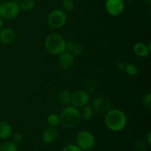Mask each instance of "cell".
<instances>
[{
	"label": "cell",
	"instance_id": "cell-1",
	"mask_svg": "<svg viewBox=\"0 0 151 151\" xmlns=\"http://www.w3.org/2000/svg\"><path fill=\"white\" fill-rule=\"evenodd\" d=\"M105 124L110 131L119 132L125 128L127 125V116L122 110L118 109H111L105 116Z\"/></svg>",
	"mask_w": 151,
	"mask_h": 151
},
{
	"label": "cell",
	"instance_id": "cell-2",
	"mask_svg": "<svg viewBox=\"0 0 151 151\" xmlns=\"http://www.w3.org/2000/svg\"><path fill=\"white\" fill-rule=\"evenodd\" d=\"M60 125L65 129H72L81 122V114L78 109L73 106H67L59 115Z\"/></svg>",
	"mask_w": 151,
	"mask_h": 151
},
{
	"label": "cell",
	"instance_id": "cell-3",
	"mask_svg": "<svg viewBox=\"0 0 151 151\" xmlns=\"http://www.w3.org/2000/svg\"><path fill=\"white\" fill-rule=\"evenodd\" d=\"M66 42L60 34L52 32L49 34L44 41L46 50L52 55H58L66 51Z\"/></svg>",
	"mask_w": 151,
	"mask_h": 151
},
{
	"label": "cell",
	"instance_id": "cell-4",
	"mask_svg": "<svg viewBox=\"0 0 151 151\" xmlns=\"http://www.w3.org/2000/svg\"><path fill=\"white\" fill-rule=\"evenodd\" d=\"M76 145L83 151L91 150L94 147L96 143L94 134L87 130H81L77 134L75 137Z\"/></svg>",
	"mask_w": 151,
	"mask_h": 151
},
{
	"label": "cell",
	"instance_id": "cell-5",
	"mask_svg": "<svg viewBox=\"0 0 151 151\" xmlns=\"http://www.w3.org/2000/svg\"><path fill=\"white\" fill-rule=\"evenodd\" d=\"M67 16L64 10L56 9L50 13L47 17V24L51 28L55 29H60L66 23Z\"/></svg>",
	"mask_w": 151,
	"mask_h": 151
},
{
	"label": "cell",
	"instance_id": "cell-6",
	"mask_svg": "<svg viewBox=\"0 0 151 151\" xmlns=\"http://www.w3.org/2000/svg\"><path fill=\"white\" fill-rule=\"evenodd\" d=\"M20 10L19 3L14 2L13 1H7L1 4L0 16L4 19L10 20L17 17L20 13Z\"/></svg>",
	"mask_w": 151,
	"mask_h": 151
},
{
	"label": "cell",
	"instance_id": "cell-7",
	"mask_svg": "<svg viewBox=\"0 0 151 151\" xmlns=\"http://www.w3.org/2000/svg\"><path fill=\"white\" fill-rule=\"evenodd\" d=\"M90 102V94L84 89L75 91L72 94L71 104L77 109H81L88 105Z\"/></svg>",
	"mask_w": 151,
	"mask_h": 151
},
{
	"label": "cell",
	"instance_id": "cell-8",
	"mask_svg": "<svg viewBox=\"0 0 151 151\" xmlns=\"http://www.w3.org/2000/svg\"><path fill=\"white\" fill-rule=\"evenodd\" d=\"M94 112L99 114H106L111 109V103L108 97L100 96L92 101L91 104Z\"/></svg>",
	"mask_w": 151,
	"mask_h": 151
},
{
	"label": "cell",
	"instance_id": "cell-9",
	"mask_svg": "<svg viewBox=\"0 0 151 151\" xmlns=\"http://www.w3.org/2000/svg\"><path fill=\"white\" fill-rule=\"evenodd\" d=\"M105 8L110 16H118L124 11L125 2L124 0H106Z\"/></svg>",
	"mask_w": 151,
	"mask_h": 151
},
{
	"label": "cell",
	"instance_id": "cell-10",
	"mask_svg": "<svg viewBox=\"0 0 151 151\" xmlns=\"http://www.w3.org/2000/svg\"><path fill=\"white\" fill-rule=\"evenodd\" d=\"M58 65L63 70L71 69L74 64L75 57L68 51H64L58 55Z\"/></svg>",
	"mask_w": 151,
	"mask_h": 151
},
{
	"label": "cell",
	"instance_id": "cell-11",
	"mask_svg": "<svg viewBox=\"0 0 151 151\" xmlns=\"http://www.w3.org/2000/svg\"><path fill=\"white\" fill-rule=\"evenodd\" d=\"M16 38V32L13 29L4 27L0 29V43L4 44H11Z\"/></svg>",
	"mask_w": 151,
	"mask_h": 151
},
{
	"label": "cell",
	"instance_id": "cell-12",
	"mask_svg": "<svg viewBox=\"0 0 151 151\" xmlns=\"http://www.w3.org/2000/svg\"><path fill=\"white\" fill-rule=\"evenodd\" d=\"M58 130L56 127L49 126L42 133L41 139L45 144H51L56 141L58 137Z\"/></svg>",
	"mask_w": 151,
	"mask_h": 151
},
{
	"label": "cell",
	"instance_id": "cell-13",
	"mask_svg": "<svg viewBox=\"0 0 151 151\" xmlns=\"http://www.w3.org/2000/svg\"><path fill=\"white\" fill-rule=\"evenodd\" d=\"M151 43L149 42L148 45L142 42H138L135 44L133 47L134 52L136 55L140 58H146L150 54L151 52Z\"/></svg>",
	"mask_w": 151,
	"mask_h": 151
},
{
	"label": "cell",
	"instance_id": "cell-14",
	"mask_svg": "<svg viewBox=\"0 0 151 151\" xmlns=\"http://www.w3.org/2000/svg\"><path fill=\"white\" fill-rule=\"evenodd\" d=\"M66 51L70 52L74 57H77L83 53L84 47L81 43L69 41L66 42Z\"/></svg>",
	"mask_w": 151,
	"mask_h": 151
},
{
	"label": "cell",
	"instance_id": "cell-15",
	"mask_svg": "<svg viewBox=\"0 0 151 151\" xmlns=\"http://www.w3.org/2000/svg\"><path fill=\"white\" fill-rule=\"evenodd\" d=\"M72 94L67 90H60L57 94V100L59 104L63 106H69L71 103Z\"/></svg>",
	"mask_w": 151,
	"mask_h": 151
},
{
	"label": "cell",
	"instance_id": "cell-16",
	"mask_svg": "<svg viewBox=\"0 0 151 151\" xmlns=\"http://www.w3.org/2000/svg\"><path fill=\"white\" fill-rule=\"evenodd\" d=\"M12 134V128L6 121H0V139H7Z\"/></svg>",
	"mask_w": 151,
	"mask_h": 151
},
{
	"label": "cell",
	"instance_id": "cell-17",
	"mask_svg": "<svg viewBox=\"0 0 151 151\" xmlns=\"http://www.w3.org/2000/svg\"><path fill=\"white\" fill-rule=\"evenodd\" d=\"M80 114H81V119L85 121H88L92 119L93 115H94V111H93L91 106L87 105V106L81 108V111H80Z\"/></svg>",
	"mask_w": 151,
	"mask_h": 151
},
{
	"label": "cell",
	"instance_id": "cell-18",
	"mask_svg": "<svg viewBox=\"0 0 151 151\" xmlns=\"http://www.w3.org/2000/svg\"><path fill=\"white\" fill-rule=\"evenodd\" d=\"M19 5L20 9L24 11H30L35 7V2L34 0H21Z\"/></svg>",
	"mask_w": 151,
	"mask_h": 151
},
{
	"label": "cell",
	"instance_id": "cell-19",
	"mask_svg": "<svg viewBox=\"0 0 151 151\" xmlns=\"http://www.w3.org/2000/svg\"><path fill=\"white\" fill-rule=\"evenodd\" d=\"M97 83L92 79H89L86 81L85 84H84V90L89 94H93L94 93H95V91H97Z\"/></svg>",
	"mask_w": 151,
	"mask_h": 151
},
{
	"label": "cell",
	"instance_id": "cell-20",
	"mask_svg": "<svg viewBox=\"0 0 151 151\" xmlns=\"http://www.w3.org/2000/svg\"><path fill=\"white\" fill-rule=\"evenodd\" d=\"M0 151H18V148L13 141H5L0 145Z\"/></svg>",
	"mask_w": 151,
	"mask_h": 151
},
{
	"label": "cell",
	"instance_id": "cell-21",
	"mask_svg": "<svg viewBox=\"0 0 151 151\" xmlns=\"http://www.w3.org/2000/svg\"><path fill=\"white\" fill-rule=\"evenodd\" d=\"M47 123H48L49 126L57 127L58 125H60V118H59V115L54 113L50 114L47 116Z\"/></svg>",
	"mask_w": 151,
	"mask_h": 151
},
{
	"label": "cell",
	"instance_id": "cell-22",
	"mask_svg": "<svg viewBox=\"0 0 151 151\" xmlns=\"http://www.w3.org/2000/svg\"><path fill=\"white\" fill-rule=\"evenodd\" d=\"M62 7L66 12H72L75 7V1L74 0H62Z\"/></svg>",
	"mask_w": 151,
	"mask_h": 151
},
{
	"label": "cell",
	"instance_id": "cell-23",
	"mask_svg": "<svg viewBox=\"0 0 151 151\" xmlns=\"http://www.w3.org/2000/svg\"><path fill=\"white\" fill-rule=\"evenodd\" d=\"M125 72L128 74L130 76H135L137 73H138V70L137 68L134 66L132 63H128L125 66Z\"/></svg>",
	"mask_w": 151,
	"mask_h": 151
},
{
	"label": "cell",
	"instance_id": "cell-24",
	"mask_svg": "<svg viewBox=\"0 0 151 151\" xmlns=\"http://www.w3.org/2000/svg\"><path fill=\"white\" fill-rule=\"evenodd\" d=\"M143 106L144 107L147 109V111H150L151 109V94L150 93H147L143 98Z\"/></svg>",
	"mask_w": 151,
	"mask_h": 151
},
{
	"label": "cell",
	"instance_id": "cell-25",
	"mask_svg": "<svg viewBox=\"0 0 151 151\" xmlns=\"http://www.w3.org/2000/svg\"><path fill=\"white\" fill-rule=\"evenodd\" d=\"M22 139H23V135L19 132L15 133L13 135V137H12V141H13L15 144L20 143L22 141Z\"/></svg>",
	"mask_w": 151,
	"mask_h": 151
},
{
	"label": "cell",
	"instance_id": "cell-26",
	"mask_svg": "<svg viewBox=\"0 0 151 151\" xmlns=\"http://www.w3.org/2000/svg\"><path fill=\"white\" fill-rule=\"evenodd\" d=\"M62 151H83L76 145H69L63 147Z\"/></svg>",
	"mask_w": 151,
	"mask_h": 151
},
{
	"label": "cell",
	"instance_id": "cell-27",
	"mask_svg": "<svg viewBox=\"0 0 151 151\" xmlns=\"http://www.w3.org/2000/svg\"><path fill=\"white\" fill-rule=\"evenodd\" d=\"M137 151H146L145 143L143 140H139L137 144Z\"/></svg>",
	"mask_w": 151,
	"mask_h": 151
},
{
	"label": "cell",
	"instance_id": "cell-28",
	"mask_svg": "<svg viewBox=\"0 0 151 151\" xmlns=\"http://www.w3.org/2000/svg\"><path fill=\"white\" fill-rule=\"evenodd\" d=\"M125 66H126V64H125V63H123V62H119V63H118L117 65H116V68H117L118 70L120 71V72H123V71H125Z\"/></svg>",
	"mask_w": 151,
	"mask_h": 151
},
{
	"label": "cell",
	"instance_id": "cell-29",
	"mask_svg": "<svg viewBox=\"0 0 151 151\" xmlns=\"http://www.w3.org/2000/svg\"><path fill=\"white\" fill-rule=\"evenodd\" d=\"M145 142L147 143V145H151V132L149 131L147 134L145 135Z\"/></svg>",
	"mask_w": 151,
	"mask_h": 151
},
{
	"label": "cell",
	"instance_id": "cell-30",
	"mask_svg": "<svg viewBox=\"0 0 151 151\" xmlns=\"http://www.w3.org/2000/svg\"><path fill=\"white\" fill-rule=\"evenodd\" d=\"M3 27V19L0 16V29Z\"/></svg>",
	"mask_w": 151,
	"mask_h": 151
},
{
	"label": "cell",
	"instance_id": "cell-31",
	"mask_svg": "<svg viewBox=\"0 0 151 151\" xmlns=\"http://www.w3.org/2000/svg\"><path fill=\"white\" fill-rule=\"evenodd\" d=\"M143 1L145 3H146V4H150L151 2V0H143Z\"/></svg>",
	"mask_w": 151,
	"mask_h": 151
},
{
	"label": "cell",
	"instance_id": "cell-32",
	"mask_svg": "<svg viewBox=\"0 0 151 151\" xmlns=\"http://www.w3.org/2000/svg\"><path fill=\"white\" fill-rule=\"evenodd\" d=\"M13 1H14V2H16V3H19V1H21V0H12Z\"/></svg>",
	"mask_w": 151,
	"mask_h": 151
},
{
	"label": "cell",
	"instance_id": "cell-33",
	"mask_svg": "<svg viewBox=\"0 0 151 151\" xmlns=\"http://www.w3.org/2000/svg\"><path fill=\"white\" fill-rule=\"evenodd\" d=\"M1 4H2V3L0 2V10H1Z\"/></svg>",
	"mask_w": 151,
	"mask_h": 151
},
{
	"label": "cell",
	"instance_id": "cell-34",
	"mask_svg": "<svg viewBox=\"0 0 151 151\" xmlns=\"http://www.w3.org/2000/svg\"><path fill=\"white\" fill-rule=\"evenodd\" d=\"M85 151H94V150H93L92 149H91V150H85Z\"/></svg>",
	"mask_w": 151,
	"mask_h": 151
},
{
	"label": "cell",
	"instance_id": "cell-35",
	"mask_svg": "<svg viewBox=\"0 0 151 151\" xmlns=\"http://www.w3.org/2000/svg\"><path fill=\"white\" fill-rule=\"evenodd\" d=\"M1 0H0V2H1Z\"/></svg>",
	"mask_w": 151,
	"mask_h": 151
}]
</instances>
